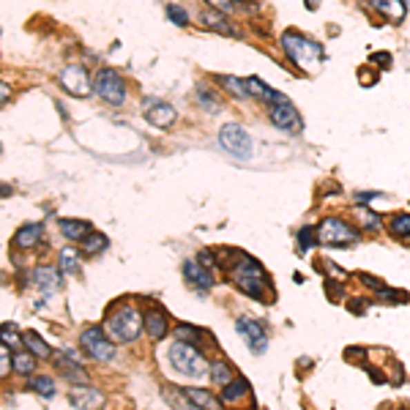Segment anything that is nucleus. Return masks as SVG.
<instances>
[{
	"label": "nucleus",
	"instance_id": "f257e3e1",
	"mask_svg": "<svg viewBox=\"0 0 410 410\" xmlns=\"http://www.w3.org/2000/svg\"><path fill=\"white\" fill-rule=\"evenodd\" d=\"M230 279H233V284L241 290V293H246L249 298H257V301H263V304H273V282L269 271L255 260V257H249L246 252H238L235 255V260L230 263Z\"/></svg>",
	"mask_w": 410,
	"mask_h": 410
},
{
	"label": "nucleus",
	"instance_id": "f03ea898",
	"mask_svg": "<svg viewBox=\"0 0 410 410\" xmlns=\"http://www.w3.org/2000/svg\"><path fill=\"white\" fill-rule=\"evenodd\" d=\"M282 50H284V55L298 68H309L312 64H318L323 58V47L315 44V41H309V39H304L295 30L282 33Z\"/></svg>",
	"mask_w": 410,
	"mask_h": 410
},
{
	"label": "nucleus",
	"instance_id": "7ed1b4c3",
	"mask_svg": "<svg viewBox=\"0 0 410 410\" xmlns=\"http://www.w3.org/2000/svg\"><path fill=\"white\" fill-rule=\"evenodd\" d=\"M167 358H170L173 369L181 372V375H186V378H200L205 369H211V367L205 364L200 347L186 344V342H173L170 350H167Z\"/></svg>",
	"mask_w": 410,
	"mask_h": 410
},
{
	"label": "nucleus",
	"instance_id": "20e7f679",
	"mask_svg": "<svg viewBox=\"0 0 410 410\" xmlns=\"http://www.w3.org/2000/svg\"><path fill=\"white\" fill-rule=\"evenodd\" d=\"M315 230H318V244L323 246H353L361 241V233L342 216H326Z\"/></svg>",
	"mask_w": 410,
	"mask_h": 410
},
{
	"label": "nucleus",
	"instance_id": "39448f33",
	"mask_svg": "<svg viewBox=\"0 0 410 410\" xmlns=\"http://www.w3.org/2000/svg\"><path fill=\"white\" fill-rule=\"evenodd\" d=\"M142 331V312H137L132 304H121L118 312L107 318V334L118 342H135Z\"/></svg>",
	"mask_w": 410,
	"mask_h": 410
},
{
	"label": "nucleus",
	"instance_id": "423d86ee",
	"mask_svg": "<svg viewBox=\"0 0 410 410\" xmlns=\"http://www.w3.org/2000/svg\"><path fill=\"white\" fill-rule=\"evenodd\" d=\"M93 90H96L107 104H113V107H121V104L126 101V82H124V77H121L118 71H113V68H101V71L96 74Z\"/></svg>",
	"mask_w": 410,
	"mask_h": 410
},
{
	"label": "nucleus",
	"instance_id": "0eeeda50",
	"mask_svg": "<svg viewBox=\"0 0 410 410\" xmlns=\"http://www.w3.org/2000/svg\"><path fill=\"white\" fill-rule=\"evenodd\" d=\"M219 145L230 153V156H235V159H249L252 156V137L246 135V129L241 126V124H224L222 126V132H219Z\"/></svg>",
	"mask_w": 410,
	"mask_h": 410
},
{
	"label": "nucleus",
	"instance_id": "6e6552de",
	"mask_svg": "<svg viewBox=\"0 0 410 410\" xmlns=\"http://www.w3.org/2000/svg\"><path fill=\"white\" fill-rule=\"evenodd\" d=\"M79 344H82V350H85L93 361H113V358H115V344L104 334L101 326L85 329V331L79 334Z\"/></svg>",
	"mask_w": 410,
	"mask_h": 410
},
{
	"label": "nucleus",
	"instance_id": "1a4fd4ad",
	"mask_svg": "<svg viewBox=\"0 0 410 410\" xmlns=\"http://www.w3.org/2000/svg\"><path fill=\"white\" fill-rule=\"evenodd\" d=\"M269 110H271L273 126H279L282 132H298V129L304 126L301 113L293 107V101H290L284 93H276V96H273V101L269 104Z\"/></svg>",
	"mask_w": 410,
	"mask_h": 410
},
{
	"label": "nucleus",
	"instance_id": "9d476101",
	"mask_svg": "<svg viewBox=\"0 0 410 410\" xmlns=\"http://www.w3.org/2000/svg\"><path fill=\"white\" fill-rule=\"evenodd\" d=\"M235 331L244 337L246 347L255 353V355H263L266 347H269V334L263 329V323H257L255 318H238L235 320Z\"/></svg>",
	"mask_w": 410,
	"mask_h": 410
},
{
	"label": "nucleus",
	"instance_id": "9b49d317",
	"mask_svg": "<svg viewBox=\"0 0 410 410\" xmlns=\"http://www.w3.org/2000/svg\"><path fill=\"white\" fill-rule=\"evenodd\" d=\"M142 113H145V121L156 129H170L178 118L175 107L162 101V99H142Z\"/></svg>",
	"mask_w": 410,
	"mask_h": 410
},
{
	"label": "nucleus",
	"instance_id": "f8f14e48",
	"mask_svg": "<svg viewBox=\"0 0 410 410\" xmlns=\"http://www.w3.org/2000/svg\"><path fill=\"white\" fill-rule=\"evenodd\" d=\"M61 88L71 93V96H88L90 93V88H93V82H90V77H88V71L82 66H66L61 71Z\"/></svg>",
	"mask_w": 410,
	"mask_h": 410
},
{
	"label": "nucleus",
	"instance_id": "ddd939ff",
	"mask_svg": "<svg viewBox=\"0 0 410 410\" xmlns=\"http://www.w3.org/2000/svg\"><path fill=\"white\" fill-rule=\"evenodd\" d=\"M142 326L148 331V337L153 342L164 340L167 331H170V320H167V312L159 306V304H150L145 312H142Z\"/></svg>",
	"mask_w": 410,
	"mask_h": 410
},
{
	"label": "nucleus",
	"instance_id": "4468645a",
	"mask_svg": "<svg viewBox=\"0 0 410 410\" xmlns=\"http://www.w3.org/2000/svg\"><path fill=\"white\" fill-rule=\"evenodd\" d=\"M68 400H71V405H74V408H79V410H101L104 408V394H101V391H96V389H90L88 383L71 386Z\"/></svg>",
	"mask_w": 410,
	"mask_h": 410
},
{
	"label": "nucleus",
	"instance_id": "2eb2a0df",
	"mask_svg": "<svg viewBox=\"0 0 410 410\" xmlns=\"http://www.w3.org/2000/svg\"><path fill=\"white\" fill-rule=\"evenodd\" d=\"M184 276L197 287V290H211L216 284V276L211 269H205L200 260H186L184 263Z\"/></svg>",
	"mask_w": 410,
	"mask_h": 410
},
{
	"label": "nucleus",
	"instance_id": "dca6fc26",
	"mask_svg": "<svg viewBox=\"0 0 410 410\" xmlns=\"http://www.w3.org/2000/svg\"><path fill=\"white\" fill-rule=\"evenodd\" d=\"M33 282H36L39 293H41L44 298H50V295H52V293L61 287V271L41 266V269H36V271H33Z\"/></svg>",
	"mask_w": 410,
	"mask_h": 410
},
{
	"label": "nucleus",
	"instance_id": "f3484780",
	"mask_svg": "<svg viewBox=\"0 0 410 410\" xmlns=\"http://www.w3.org/2000/svg\"><path fill=\"white\" fill-rule=\"evenodd\" d=\"M41 235H44V227H41V224H25V227L17 230V235H14V246L22 249V252H30V249L41 241Z\"/></svg>",
	"mask_w": 410,
	"mask_h": 410
},
{
	"label": "nucleus",
	"instance_id": "a211bd4d",
	"mask_svg": "<svg viewBox=\"0 0 410 410\" xmlns=\"http://www.w3.org/2000/svg\"><path fill=\"white\" fill-rule=\"evenodd\" d=\"M249 394H252L249 380H246V378H241V375H235V380H230V383L222 389V402L235 405V402H241V400H244V397H249Z\"/></svg>",
	"mask_w": 410,
	"mask_h": 410
},
{
	"label": "nucleus",
	"instance_id": "6ab92c4d",
	"mask_svg": "<svg viewBox=\"0 0 410 410\" xmlns=\"http://www.w3.org/2000/svg\"><path fill=\"white\" fill-rule=\"evenodd\" d=\"M55 369L66 378V380H71L74 386H79V383H88V372L77 364V358H55Z\"/></svg>",
	"mask_w": 410,
	"mask_h": 410
},
{
	"label": "nucleus",
	"instance_id": "aec40b11",
	"mask_svg": "<svg viewBox=\"0 0 410 410\" xmlns=\"http://www.w3.org/2000/svg\"><path fill=\"white\" fill-rule=\"evenodd\" d=\"M186 397L192 400V405L197 410H224V402L219 397H213L208 389H186Z\"/></svg>",
	"mask_w": 410,
	"mask_h": 410
},
{
	"label": "nucleus",
	"instance_id": "412c9836",
	"mask_svg": "<svg viewBox=\"0 0 410 410\" xmlns=\"http://www.w3.org/2000/svg\"><path fill=\"white\" fill-rule=\"evenodd\" d=\"M203 25L213 28V30H219V33H224V36H235V33H238L235 25L227 19V14H222V11H216V8L203 11Z\"/></svg>",
	"mask_w": 410,
	"mask_h": 410
},
{
	"label": "nucleus",
	"instance_id": "4be33fe9",
	"mask_svg": "<svg viewBox=\"0 0 410 410\" xmlns=\"http://www.w3.org/2000/svg\"><path fill=\"white\" fill-rule=\"evenodd\" d=\"M178 342H186V344H195V347H200L205 340H208V334H205L203 329H197V326H189V323H178L175 326V334H173Z\"/></svg>",
	"mask_w": 410,
	"mask_h": 410
},
{
	"label": "nucleus",
	"instance_id": "5701e85b",
	"mask_svg": "<svg viewBox=\"0 0 410 410\" xmlns=\"http://www.w3.org/2000/svg\"><path fill=\"white\" fill-rule=\"evenodd\" d=\"M58 227H61V233L66 235L68 241H82L90 233V224L82 222V219H61Z\"/></svg>",
	"mask_w": 410,
	"mask_h": 410
},
{
	"label": "nucleus",
	"instance_id": "b1692460",
	"mask_svg": "<svg viewBox=\"0 0 410 410\" xmlns=\"http://www.w3.org/2000/svg\"><path fill=\"white\" fill-rule=\"evenodd\" d=\"M353 216H355V219L361 222V227H364V230H369V233L383 230V219H380L375 211L364 208V205H353Z\"/></svg>",
	"mask_w": 410,
	"mask_h": 410
},
{
	"label": "nucleus",
	"instance_id": "393cba45",
	"mask_svg": "<svg viewBox=\"0 0 410 410\" xmlns=\"http://www.w3.org/2000/svg\"><path fill=\"white\" fill-rule=\"evenodd\" d=\"M372 6H375L383 17H389L391 22H402V19H405V3H402V0H372Z\"/></svg>",
	"mask_w": 410,
	"mask_h": 410
},
{
	"label": "nucleus",
	"instance_id": "a878e982",
	"mask_svg": "<svg viewBox=\"0 0 410 410\" xmlns=\"http://www.w3.org/2000/svg\"><path fill=\"white\" fill-rule=\"evenodd\" d=\"M211 380H213L216 386H222V389H224L230 380H235V369H233L224 358H216V361L211 364Z\"/></svg>",
	"mask_w": 410,
	"mask_h": 410
},
{
	"label": "nucleus",
	"instance_id": "bb28decb",
	"mask_svg": "<svg viewBox=\"0 0 410 410\" xmlns=\"http://www.w3.org/2000/svg\"><path fill=\"white\" fill-rule=\"evenodd\" d=\"M22 342H25L28 353H33L36 358H50V355H52V347L41 340L36 331H25V334H22Z\"/></svg>",
	"mask_w": 410,
	"mask_h": 410
},
{
	"label": "nucleus",
	"instance_id": "cd10ccee",
	"mask_svg": "<svg viewBox=\"0 0 410 410\" xmlns=\"http://www.w3.org/2000/svg\"><path fill=\"white\" fill-rule=\"evenodd\" d=\"M389 233L400 241H410V211L408 213H391L389 219Z\"/></svg>",
	"mask_w": 410,
	"mask_h": 410
},
{
	"label": "nucleus",
	"instance_id": "c85d7f7f",
	"mask_svg": "<svg viewBox=\"0 0 410 410\" xmlns=\"http://www.w3.org/2000/svg\"><path fill=\"white\" fill-rule=\"evenodd\" d=\"M246 90H249V99H260V101H266V104H271L273 96H276V90L269 88L263 79H257V77H249L246 79Z\"/></svg>",
	"mask_w": 410,
	"mask_h": 410
},
{
	"label": "nucleus",
	"instance_id": "c756f323",
	"mask_svg": "<svg viewBox=\"0 0 410 410\" xmlns=\"http://www.w3.org/2000/svg\"><path fill=\"white\" fill-rule=\"evenodd\" d=\"M79 244H82V252H85V255H99V252H104V249L110 246L107 235H101V233H93V230H90V233H88V235L79 241Z\"/></svg>",
	"mask_w": 410,
	"mask_h": 410
},
{
	"label": "nucleus",
	"instance_id": "7c9ffc66",
	"mask_svg": "<svg viewBox=\"0 0 410 410\" xmlns=\"http://www.w3.org/2000/svg\"><path fill=\"white\" fill-rule=\"evenodd\" d=\"M162 394L167 397V402H170L175 410H197L195 405H192V400L186 397V391H178V389H173V386H164Z\"/></svg>",
	"mask_w": 410,
	"mask_h": 410
},
{
	"label": "nucleus",
	"instance_id": "2f4dec72",
	"mask_svg": "<svg viewBox=\"0 0 410 410\" xmlns=\"http://www.w3.org/2000/svg\"><path fill=\"white\" fill-rule=\"evenodd\" d=\"M11 369H14L17 375H33V369H36V355H33V353H17V355L11 358Z\"/></svg>",
	"mask_w": 410,
	"mask_h": 410
},
{
	"label": "nucleus",
	"instance_id": "473e14b6",
	"mask_svg": "<svg viewBox=\"0 0 410 410\" xmlns=\"http://www.w3.org/2000/svg\"><path fill=\"white\" fill-rule=\"evenodd\" d=\"M58 266H61V271L64 273L79 271V255H77V249L64 246V249H61V255H58Z\"/></svg>",
	"mask_w": 410,
	"mask_h": 410
},
{
	"label": "nucleus",
	"instance_id": "72a5a7b5",
	"mask_svg": "<svg viewBox=\"0 0 410 410\" xmlns=\"http://www.w3.org/2000/svg\"><path fill=\"white\" fill-rule=\"evenodd\" d=\"M219 82L238 99H249V90H246V79H238V77H230V74H222Z\"/></svg>",
	"mask_w": 410,
	"mask_h": 410
},
{
	"label": "nucleus",
	"instance_id": "f704fd0d",
	"mask_svg": "<svg viewBox=\"0 0 410 410\" xmlns=\"http://www.w3.org/2000/svg\"><path fill=\"white\" fill-rule=\"evenodd\" d=\"M28 389L36 391V394H41V397H52L55 394V380L47 378V375H39V378H30L28 380Z\"/></svg>",
	"mask_w": 410,
	"mask_h": 410
},
{
	"label": "nucleus",
	"instance_id": "c9c22d12",
	"mask_svg": "<svg viewBox=\"0 0 410 410\" xmlns=\"http://www.w3.org/2000/svg\"><path fill=\"white\" fill-rule=\"evenodd\" d=\"M318 246V230L315 227H301L298 233V252H309Z\"/></svg>",
	"mask_w": 410,
	"mask_h": 410
},
{
	"label": "nucleus",
	"instance_id": "e433bc0d",
	"mask_svg": "<svg viewBox=\"0 0 410 410\" xmlns=\"http://www.w3.org/2000/svg\"><path fill=\"white\" fill-rule=\"evenodd\" d=\"M197 93H200V96H197V99H200V104H203L208 113H219V110H222V101L216 99V93H213V90H208L205 85H200V88H197Z\"/></svg>",
	"mask_w": 410,
	"mask_h": 410
},
{
	"label": "nucleus",
	"instance_id": "4c0bfd02",
	"mask_svg": "<svg viewBox=\"0 0 410 410\" xmlns=\"http://www.w3.org/2000/svg\"><path fill=\"white\" fill-rule=\"evenodd\" d=\"M0 342L8 344V347H14V344L22 342V337H19V331H17L14 323H3V326H0Z\"/></svg>",
	"mask_w": 410,
	"mask_h": 410
},
{
	"label": "nucleus",
	"instance_id": "58836bf2",
	"mask_svg": "<svg viewBox=\"0 0 410 410\" xmlns=\"http://www.w3.org/2000/svg\"><path fill=\"white\" fill-rule=\"evenodd\" d=\"M167 19L175 22L178 28H186V25H189V14H186L181 6H167Z\"/></svg>",
	"mask_w": 410,
	"mask_h": 410
},
{
	"label": "nucleus",
	"instance_id": "ea45409f",
	"mask_svg": "<svg viewBox=\"0 0 410 410\" xmlns=\"http://www.w3.org/2000/svg\"><path fill=\"white\" fill-rule=\"evenodd\" d=\"M378 295H380L383 301H394V304H405L410 298L405 290H394V287H383V290H378Z\"/></svg>",
	"mask_w": 410,
	"mask_h": 410
},
{
	"label": "nucleus",
	"instance_id": "a19ab883",
	"mask_svg": "<svg viewBox=\"0 0 410 410\" xmlns=\"http://www.w3.org/2000/svg\"><path fill=\"white\" fill-rule=\"evenodd\" d=\"M11 353H8V344H3L0 342V378H6L8 372H11Z\"/></svg>",
	"mask_w": 410,
	"mask_h": 410
},
{
	"label": "nucleus",
	"instance_id": "79ce46f5",
	"mask_svg": "<svg viewBox=\"0 0 410 410\" xmlns=\"http://www.w3.org/2000/svg\"><path fill=\"white\" fill-rule=\"evenodd\" d=\"M358 282H361V284H367V287H372L375 293L386 287V284H383V282H380L378 276H369V273H358Z\"/></svg>",
	"mask_w": 410,
	"mask_h": 410
},
{
	"label": "nucleus",
	"instance_id": "37998d69",
	"mask_svg": "<svg viewBox=\"0 0 410 410\" xmlns=\"http://www.w3.org/2000/svg\"><path fill=\"white\" fill-rule=\"evenodd\" d=\"M211 8H216V11H222V14H230L233 11V6H235V0H205Z\"/></svg>",
	"mask_w": 410,
	"mask_h": 410
},
{
	"label": "nucleus",
	"instance_id": "c03bdc74",
	"mask_svg": "<svg viewBox=\"0 0 410 410\" xmlns=\"http://www.w3.org/2000/svg\"><path fill=\"white\" fill-rule=\"evenodd\" d=\"M367 306H369V301H367V298H350V301H347V309H350L353 315H361Z\"/></svg>",
	"mask_w": 410,
	"mask_h": 410
},
{
	"label": "nucleus",
	"instance_id": "a18cd8bd",
	"mask_svg": "<svg viewBox=\"0 0 410 410\" xmlns=\"http://www.w3.org/2000/svg\"><path fill=\"white\" fill-rule=\"evenodd\" d=\"M326 287H329V295H331V301H337L342 295V279H326Z\"/></svg>",
	"mask_w": 410,
	"mask_h": 410
},
{
	"label": "nucleus",
	"instance_id": "49530a36",
	"mask_svg": "<svg viewBox=\"0 0 410 410\" xmlns=\"http://www.w3.org/2000/svg\"><path fill=\"white\" fill-rule=\"evenodd\" d=\"M372 64L389 68V66H391V55H389V52H375V55H372Z\"/></svg>",
	"mask_w": 410,
	"mask_h": 410
},
{
	"label": "nucleus",
	"instance_id": "de8ad7c7",
	"mask_svg": "<svg viewBox=\"0 0 410 410\" xmlns=\"http://www.w3.org/2000/svg\"><path fill=\"white\" fill-rule=\"evenodd\" d=\"M367 372H369V378H372V383H378V386L389 380V378H386V375H383L380 369H375V367H367Z\"/></svg>",
	"mask_w": 410,
	"mask_h": 410
},
{
	"label": "nucleus",
	"instance_id": "09e8293b",
	"mask_svg": "<svg viewBox=\"0 0 410 410\" xmlns=\"http://www.w3.org/2000/svg\"><path fill=\"white\" fill-rule=\"evenodd\" d=\"M8 96H11V88L0 82V104H3V101H8Z\"/></svg>",
	"mask_w": 410,
	"mask_h": 410
}]
</instances>
